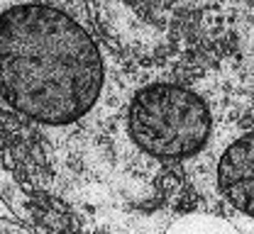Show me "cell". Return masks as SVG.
<instances>
[{
  "label": "cell",
  "instance_id": "277c9868",
  "mask_svg": "<svg viewBox=\"0 0 254 234\" xmlns=\"http://www.w3.org/2000/svg\"><path fill=\"white\" fill-rule=\"evenodd\" d=\"M218 186L240 212L254 217V132L225 149L218 164Z\"/></svg>",
  "mask_w": 254,
  "mask_h": 234
},
{
  "label": "cell",
  "instance_id": "6da1fadb",
  "mask_svg": "<svg viewBox=\"0 0 254 234\" xmlns=\"http://www.w3.org/2000/svg\"><path fill=\"white\" fill-rule=\"evenodd\" d=\"M103 88L93 37L71 15L44 2L2 12V95L25 117L68 125L83 117Z\"/></svg>",
  "mask_w": 254,
  "mask_h": 234
},
{
  "label": "cell",
  "instance_id": "3957f363",
  "mask_svg": "<svg viewBox=\"0 0 254 234\" xmlns=\"http://www.w3.org/2000/svg\"><path fill=\"white\" fill-rule=\"evenodd\" d=\"M95 17L110 39L149 56L166 54L195 32V5L189 0H93Z\"/></svg>",
  "mask_w": 254,
  "mask_h": 234
},
{
  "label": "cell",
  "instance_id": "7a4b0ae2",
  "mask_svg": "<svg viewBox=\"0 0 254 234\" xmlns=\"http://www.w3.org/2000/svg\"><path fill=\"white\" fill-rule=\"evenodd\" d=\"M129 134L149 156L161 161L189 159L210 137V110L193 91L152 83L129 105Z\"/></svg>",
  "mask_w": 254,
  "mask_h": 234
}]
</instances>
